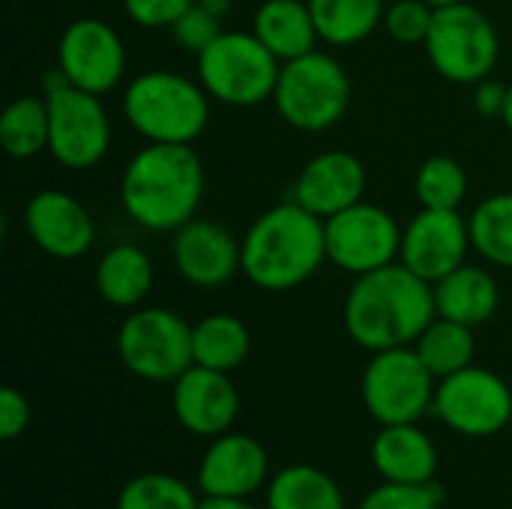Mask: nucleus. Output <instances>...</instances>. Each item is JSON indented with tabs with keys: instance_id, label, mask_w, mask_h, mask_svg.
Here are the masks:
<instances>
[{
	"instance_id": "1",
	"label": "nucleus",
	"mask_w": 512,
	"mask_h": 509,
	"mask_svg": "<svg viewBox=\"0 0 512 509\" xmlns=\"http://www.w3.org/2000/svg\"><path fill=\"white\" fill-rule=\"evenodd\" d=\"M435 318L432 282L402 261L354 276L342 309L345 333L369 354L414 345Z\"/></svg>"
},
{
	"instance_id": "2",
	"label": "nucleus",
	"mask_w": 512,
	"mask_h": 509,
	"mask_svg": "<svg viewBox=\"0 0 512 509\" xmlns=\"http://www.w3.org/2000/svg\"><path fill=\"white\" fill-rule=\"evenodd\" d=\"M204 198V165L192 144H147L123 177L120 204L126 216L153 234H174L198 216Z\"/></svg>"
},
{
	"instance_id": "3",
	"label": "nucleus",
	"mask_w": 512,
	"mask_h": 509,
	"mask_svg": "<svg viewBox=\"0 0 512 509\" xmlns=\"http://www.w3.org/2000/svg\"><path fill=\"white\" fill-rule=\"evenodd\" d=\"M327 261L324 219L303 204L264 210L240 240V273L261 291L282 294L309 282Z\"/></svg>"
},
{
	"instance_id": "4",
	"label": "nucleus",
	"mask_w": 512,
	"mask_h": 509,
	"mask_svg": "<svg viewBox=\"0 0 512 509\" xmlns=\"http://www.w3.org/2000/svg\"><path fill=\"white\" fill-rule=\"evenodd\" d=\"M123 114L147 144H195L210 123V93L171 69H150L123 90Z\"/></svg>"
},
{
	"instance_id": "5",
	"label": "nucleus",
	"mask_w": 512,
	"mask_h": 509,
	"mask_svg": "<svg viewBox=\"0 0 512 509\" xmlns=\"http://www.w3.org/2000/svg\"><path fill=\"white\" fill-rule=\"evenodd\" d=\"M198 81L219 105L255 108L273 99L282 60L249 30H222L198 57Z\"/></svg>"
},
{
	"instance_id": "6",
	"label": "nucleus",
	"mask_w": 512,
	"mask_h": 509,
	"mask_svg": "<svg viewBox=\"0 0 512 509\" xmlns=\"http://www.w3.org/2000/svg\"><path fill=\"white\" fill-rule=\"evenodd\" d=\"M279 117L300 132L333 129L351 105L348 69L327 51H309L297 60L282 63L273 90Z\"/></svg>"
},
{
	"instance_id": "7",
	"label": "nucleus",
	"mask_w": 512,
	"mask_h": 509,
	"mask_svg": "<svg viewBox=\"0 0 512 509\" xmlns=\"http://www.w3.org/2000/svg\"><path fill=\"white\" fill-rule=\"evenodd\" d=\"M117 357L141 381L174 384L192 363V324L162 306H138L117 330Z\"/></svg>"
},
{
	"instance_id": "8",
	"label": "nucleus",
	"mask_w": 512,
	"mask_h": 509,
	"mask_svg": "<svg viewBox=\"0 0 512 509\" xmlns=\"http://www.w3.org/2000/svg\"><path fill=\"white\" fill-rule=\"evenodd\" d=\"M423 48L441 78L453 84H480L498 66L501 36L483 9L456 3L435 9Z\"/></svg>"
},
{
	"instance_id": "9",
	"label": "nucleus",
	"mask_w": 512,
	"mask_h": 509,
	"mask_svg": "<svg viewBox=\"0 0 512 509\" xmlns=\"http://www.w3.org/2000/svg\"><path fill=\"white\" fill-rule=\"evenodd\" d=\"M438 378L426 369L414 345L375 351L360 378V399L378 426L420 423L432 414Z\"/></svg>"
},
{
	"instance_id": "10",
	"label": "nucleus",
	"mask_w": 512,
	"mask_h": 509,
	"mask_svg": "<svg viewBox=\"0 0 512 509\" xmlns=\"http://www.w3.org/2000/svg\"><path fill=\"white\" fill-rule=\"evenodd\" d=\"M432 414L462 438H492L512 423L510 384L492 369L468 366L438 381Z\"/></svg>"
},
{
	"instance_id": "11",
	"label": "nucleus",
	"mask_w": 512,
	"mask_h": 509,
	"mask_svg": "<svg viewBox=\"0 0 512 509\" xmlns=\"http://www.w3.org/2000/svg\"><path fill=\"white\" fill-rule=\"evenodd\" d=\"M327 261L351 276H363L393 264L402 252V225L381 204L357 201L354 207L324 219Z\"/></svg>"
},
{
	"instance_id": "12",
	"label": "nucleus",
	"mask_w": 512,
	"mask_h": 509,
	"mask_svg": "<svg viewBox=\"0 0 512 509\" xmlns=\"http://www.w3.org/2000/svg\"><path fill=\"white\" fill-rule=\"evenodd\" d=\"M51 141L48 153L69 171H87L108 156L111 147V117L96 93L63 87L48 93Z\"/></svg>"
},
{
	"instance_id": "13",
	"label": "nucleus",
	"mask_w": 512,
	"mask_h": 509,
	"mask_svg": "<svg viewBox=\"0 0 512 509\" xmlns=\"http://www.w3.org/2000/svg\"><path fill=\"white\" fill-rule=\"evenodd\" d=\"M57 66L72 87L105 96L126 75V45L102 18H75L57 42Z\"/></svg>"
},
{
	"instance_id": "14",
	"label": "nucleus",
	"mask_w": 512,
	"mask_h": 509,
	"mask_svg": "<svg viewBox=\"0 0 512 509\" xmlns=\"http://www.w3.org/2000/svg\"><path fill=\"white\" fill-rule=\"evenodd\" d=\"M270 477V456L264 444L231 429L207 444L195 483L201 498H252L267 489Z\"/></svg>"
},
{
	"instance_id": "15",
	"label": "nucleus",
	"mask_w": 512,
	"mask_h": 509,
	"mask_svg": "<svg viewBox=\"0 0 512 509\" xmlns=\"http://www.w3.org/2000/svg\"><path fill=\"white\" fill-rule=\"evenodd\" d=\"M468 249H474L471 228L459 210L420 207V213L408 219V225L402 228L399 261L435 285L438 279L465 264Z\"/></svg>"
},
{
	"instance_id": "16",
	"label": "nucleus",
	"mask_w": 512,
	"mask_h": 509,
	"mask_svg": "<svg viewBox=\"0 0 512 509\" xmlns=\"http://www.w3.org/2000/svg\"><path fill=\"white\" fill-rule=\"evenodd\" d=\"M171 411L189 435L213 441L234 429L240 417V390L228 372L192 363L171 384Z\"/></svg>"
},
{
	"instance_id": "17",
	"label": "nucleus",
	"mask_w": 512,
	"mask_h": 509,
	"mask_svg": "<svg viewBox=\"0 0 512 509\" xmlns=\"http://www.w3.org/2000/svg\"><path fill=\"white\" fill-rule=\"evenodd\" d=\"M24 228L39 252L60 261H75L96 243L93 216L63 189L36 192L24 207Z\"/></svg>"
},
{
	"instance_id": "18",
	"label": "nucleus",
	"mask_w": 512,
	"mask_h": 509,
	"mask_svg": "<svg viewBox=\"0 0 512 509\" xmlns=\"http://www.w3.org/2000/svg\"><path fill=\"white\" fill-rule=\"evenodd\" d=\"M171 258L183 282L201 291L228 285L240 273L237 237L213 219H189L174 231Z\"/></svg>"
},
{
	"instance_id": "19",
	"label": "nucleus",
	"mask_w": 512,
	"mask_h": 509,
	"mask_svg": "<svg viewBox=\"0 0 512 509\" xmlns=\"http://www.w3.org/2000/svg\"><path fill=\"white\" fill-rule=\"evenodd\" d=\"M291 195L315 216L330 219L363 201L366 165L348 150H324L300 168Z\"/></svg>"
},
{
	"instance_id": "20",
	"label": "nucleus",
	"mask_w": 512,
	"mask_h": 509,
	"mask_svg": "<svg viewBox=\"0 0 512 509\" xmlns=\"http://www.w3.org/2000/svg\"><path fill=\"white\" fill-rule=\"evenodd\" d=\"M369 459L384 483H435L438 474V447L420 423L381 426Z\"/></svg>"
},
{
	"instance_id": "21",
	"label": "nucleus",
	"mask_w": 512,
	"mask_h": 509,
	"mask_svg": "<svg viewBox=\"0 0 512 509\" xmlns=\"http://www.w3.org/2000/svg\"><path fill=\"white\" fill-rule=\"evenodd\" d=\"M432 288H435L438 315L468 324V327H480V324L492 321V315L501 306V288H498L495 276L483 267L462 264L453 273H447L444 279H438Z\"/></svg>"
},
{
	"instance_id": "22",
	"label": "nucleus",
	"mask_w": 512,
	"mask_h": 509,
	"mask_svg": "<svg viewBox=\"0 0 512 509\" xmlns=\"http://www.w3.org/2000/svg\"><path fill=\"white\" fill-rule=\"evenodd\" d=\"M252 33L282 60H297L318 45V27L309 0H264L255 9Z\"/></svg>"
},
{
	"instance_id": "23",
	"label": "nucleus",
	"mask_w": 512,
	"mask_h": 509,
	"mask_svg": "<svg viewBox=\"0 0 512 509\" xmlns=\"http://www.w3.org/2000/svg\"><path fill=\"white\" fill-rule=\"evenodd\" d=\"M99 297L114 309H138L153 288V261L141 246H111L93 273Z\"/></svg>"
},
{
	"instance_id": "24",
	"label": "nucleus",
	"mask_w": 512,
	"mask_h": 509,
	"mask_svg": "<svg viewBox=\"0 0 512 509\" xmlns=\"http://www.w3.org/2000/svg\"><path fill=\"white\" fill-rule=\"evenodd\" d=\"M264 509H348L342 486L315 465L297 462L279 468L264 492Z\"/></svg>"
},
{
	"instance_id": "25",
	"label": "nucleus",
	"mask_w": 512,
	"mask_h": 509,
	"mask_svg": "<svg viewBox=\"0 0 512 509\" xmlns=\"http://www.w3.org/2000/svg\"><path fill=\"white\" fill-rule=\"evenodd\" d=\"M249 351H252V336L237 315L216 312L192 324V357L198 366L231 375L246 363Z\"/></svg>"
},
{
	"instance_id": "26",
	"label": "nucleus",
	"mask_w": 512,
	"mask_h": 509,
	"mask_svg": "<svg viewBox=\"0 0 512 509\" xmlns=\"http://www.w3.org/2000/svg\"><path fill=\"white\" fill-rule=\"evenodd\" d=\"M321 42L348 48L384 24V0H309Z\"/></svg>"
},
{
	"instance_id": "27",
	"label": "nucleus",
	"mask_w": 512,
	"mask_h": 509,
	"mask_svg": "<svg viewBox=\"0 0 512 509\" xmlns=\"http://www.w3.org/2000/svg\"><path fill=\"white\" fill-rule=\"evenodd\" d=\"M414 351L420 354L426 369L441 381L447 375H456V372L474 366V354H477L474 327L438 315L420 333V339L414 342Z\"/></svg>"
},
{
	"instance_id": "28",
	"label": "nucleus",
	"mask_w": 512,
	"mask_h": 509,
	"mask_svg": "<svg viewBox=\"0 0 512 509\" xmlns=\"http://www.w3.org/2000/svg\"><path fill=\"white\" fill-rule=\"evenodd\" d=\"M51 141V117L48 99L39 96H18L6 105L0 117V144L12 159H33L48 150Z\"/></svg>"
},
{
	"instance_id": "29",
	"label": "nucleus",
	"mask_w": 512,
	"mask_h": 509,
	"mask_svg": "<svg viewBox=\"0 0 512 509\" xmlns=\"http://www.w3.org/2000/svg\"><path fill=\"white\" fill-rule=\"evenodd\" d=\"M471 246L495 267L512 270V192L489 195L468 219Z\"/></svg>"
},
{
	"instance_id": "30",
	"label": "nucleus",
	"mask_w": 512,
	"mask_h": 509,
	"mask_svg": "<svg viewBox=\"0 0 512 509\" xmlns=\"http://www.w3.org/2000/svg\"><path fill=\"white\" fill-rule=\"evenodd\" d=\"M201 498L195 489L165 471H144L126 480L117 492L114 509H198Z\"/></svg>"
},
{
	"instance_id": "31",
	"label": "nucleus",
	"mask_w": 512,
	"mask_h": 509,
	"mask_svg": "<svg viewBox=\"0 0 512 509\" xmlns=\"http://www.w3.org/2000/svg\"><path fill=\"white\" fill-rule=\"evenodd\" d=\"M414 192L420 207L459 210L468 195V171L453 156H429L414 177Z\"/></svg>"
},
{
	"instance_id": "32",
	"label": "nucleus",
	"mask_w": 512,
	"mask_h": 509,
	"mask_svg": "<svg viewBox=\"0 0 512 509\" xmlns=\"http://www.w3.org/2000/svg\"><path fill=\"white\" fill-rule=\"evenodd\" d=\"M444 489L438 483H378L357 509H441Z\"/></svg>"
},
{
	"instance_id": "33",
	"label": "nucleus",
	"mask_w": 512,
	"mask_h": 509,
	"mask_svg": "<svg viewBox=\"0 0 512 509\" xmlns=\"http://www.w3.org/2000/svg\"><path fill=\"white\" fill-rule=\"evenodd\" d=\"M168 30H171V39L180 51L198 57L222 33V12L195 0Z\"/></svg>"
},
{
	"instance_id": "34",
	"label": "nucleus",
	"mask_w": 512,
	"mask_h": 509,
	"mask_svg": "<svg viewBox=\"0 0 512 509\" xmlns=\"http://www.w3.org/2000/svg\"><path fill=\"white\" fill-rule=\"evenodd\" d=\"M435 18V6L426 0H393L384 12V30L402 45H423Z\"/></svg>"
},
{
	"instance_id": "35",
	"label": "nucleus",
	"mask_w": 512,
	"mask_h": 509,
	"mask_svg": "<svg viewBox=\"0 0 512 509\" xmlns=\"http://www.w3.org/2000/svg\"><path fill=\"white\" fill-rule=\"evenodd\" d=\"M195 0H123V9L132 24L147 30L171 27Z\"/></svg>"
},
{
	"instance_id": "36",
	"label": "nucleus",
	"mask_w": 512,
	"mask_h": 509,
	"mask_svg": "<svg viewBox=\"0 0 512 509\" xmlns=\"http://www.w3.org/2000/svg\"><path fill=\"white\" fill-rule=\"evenodd\" d=\"M30 429V402L21 390L3 387L0 390V438L15 441Z\"/></svg>"
},
{
	"instance_id": "37",
	"label": "nucleus",
	"mask_w": 512,
	"mask_h": 509,
	"mask_svg": "<svg viewBox=\"0 0 512 509\" xmlns=\"http://www.w3.org/2000/svg\"><path fill=\"white\" fill-rule=\"evenodd\" d=\"M507 90L510 87H504L495 78H483L480 84H474V108H477V114H483L489 120H501L504 105H507Z\"/></svg>"
},
{
	"instance_id": "38",
	"label": "nucleus",
	"mask_w": 512,
	"mask_h": 509,
	"mask_svg": "<svg viewBox=\"0 0 512 509\" xmlns=\"http://www.w3.org/2000/svg\"><path fill=\"white\" fill-rule=\"evenodd\" d=\"M198 509H261L255 507L249 498H201Z\"/></svg>"
},
{
	"instance_id": "39",
	"label": "nucleus",
	"mask_w": 512,
	"mask_h": 509,
	"mask_svg": "<svg viewBox=\"0 0 512 509\" xmlns=\"http://www.w3.org/2000/svg\"><path fill=\"white\" fill-rule=\"evenodd\" d=\"M504 126L510 129V135H512V84H510V90H507V105H504Z\"/></svg>"
},
{
	"instance_id": "40",
	"label": "nucleus",
	"mask_w": 512,
	"mask_h": 509,
	"mask_svg": "<svg viewBox=\"0 0 512 509\" xmlns=\"http://www.w3.org/2000/svg\"><path fill=\"white\" fill-rule=\"evenodd\" d=\"M198 3H204V6H210V9H216V12H225L231 0H198Z\"/></svg>"
},
{
	"instance_id": "41",
	"label": "nucleus",
	"mask_w": 512,
	"mask_h": 509,
	"mask_svg": "<svg viewBox=\"0 0 512 509\" xmlns=\"http://www.w3.org/2000/svg\"><path fill=\"white\" fill-rule=\"evenodd\" d=\"M426 3H432L435 9H441V6H456V3H468V0H426Z\"/></svg>"
}]
</instances>
